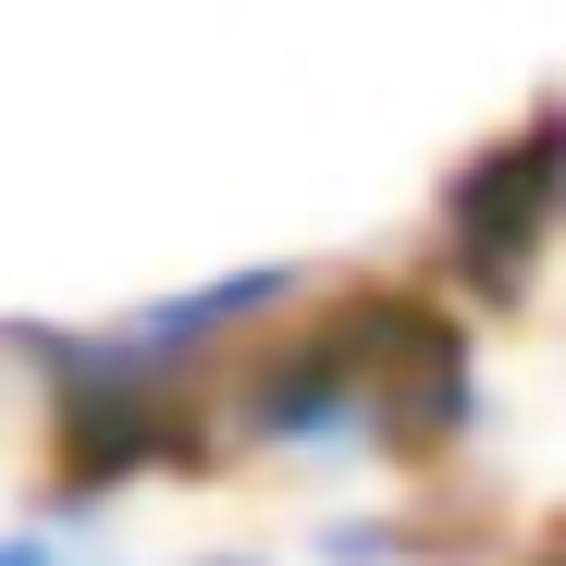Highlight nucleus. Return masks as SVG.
I'll use <instances>...</instances> for the list:
<instances>
[{"label": "nucleus", "instance_id": "3", "mask_svg": "<svg viewBox=\"0 0 566 566\" xmlns=\"http://www.w3.org/2000/svg\"><path fill=\"white\" fill-rule=\"evenodd\" d=\"M505 566H566V505H554V517H530V542H517Z\"/></svg>", "mask_w": 566, "mask_h": 566}, {"label": "nucleus", "instance_id": "2", "mask_svg": "<svg viewBox=\"0 0 566 566\" xmlns=\"http://www.w3.org/2000/svg\"><path fill=\"white\" fill-rule=\"evenodd\" d=\"M554 247H566V86H542L431 185V283L468 308H530Z\"/></svg>", "mask_w": 566, "mask_h": 566}, {"label": "nucleus", "instance_id": "1", "mask_svg": "<svg viewBox=\"0 0 566 566\" xmlns=\"http://www.w3.org/2000/svg\"><path fill=\"white\" fill-rule=\"evenodd\" d=\"M222 419L271 455H369L395 481H443L468 419H481V345L468 308L419 271H369L333 296H283L222 357Z\"/></svg>", "mask_w": 566, "mask_h": 566}, {"label": "nucleus", "instance_id": "4", "mask_svg": "<svg viewBox=\"0 0 566 566\" xmlns=\"http://www.w3.org/2000/svg\"><path fill=\"white\" fill-rule=\"evenodd\" d=\"M0 566H99V554H74V542H38V530H25V542H0Z\"/></svg>", "mask_w": 566, "mask_h": 566}, {"label": "nucleus", "instance_id": "5", "mask_svg": "<svg viewBox=\"0 0 566 566\" xmlns=\"http://www.w3.org/2000/svg\"><path fill=\"white\" fill-rule=\"evenodd\" d=\"M210 566H247V554H210Z\"/></svg>", "mask_w": 566, "mask_h": 566}]
</instances>
